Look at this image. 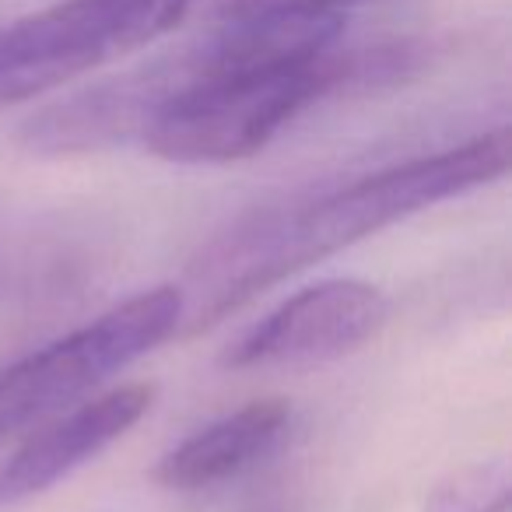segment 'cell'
I'll use <instances>...</instances> for the list:
<instances>
[{"label": "cell", "instance_id": "obj_2", "mask_svg": "<svg viewBox=\"0 0 512 512\" xmlns=\"http://www.w3.org/2000/svg\"><path fill=\"white\" fill-rule=\"evenodd\" d=\"M183 323V292L151 288L120 302L99 320L0 369V446L36 421L71 407L102 379L123 372L169 341Z\"/></svg>", "mask_w": 512, "mask_h": 512}, {"label": "cell", "instance_id": "obj_5", "mask_svg": "<svg viewBox=\"0 0 512 512\" xmlns=\"http://www.w3.org/2000/svg\"><path fill=\"white\" fill-rule=\"evenodd\" d=\"M390 302L376 285L330 278L295 292L225 351L228 369H309L358 351L383 330Z\"/></svg>", "mask_w": 512, "mask_h": 512}, {"label": "cell", "instance_id": "obj_1", "mask_svg": "<svg viewBox=\"0 0 512 512\" xmlns=\"http://www.w3.org/2000/svg\"><path fill=\"white\" fill-rule=\"evenodd\" d=\"M509 162L512 141L502 127L456 148L379 169L320 197L267 207L235 221L200 249L179 288L186 330L200 334L327 256L442 200L495 183L509 172Z\"/></svg>", "mask_w": 512, "mask_h": 512}, {"label": "cell", "instance_id": "obj_6", "mask_svg": "<svg viewBox=\"0 0 512 512\" xmlns=\"http://www.w3.org/2000/svg\"><path fill=\"white\" fill-rule=\"evenodd\" d=\"M155 390L148 383H130L71 407L25 439V446L0 467V512L50 491L57 481L85 467L109 449L151 411Z\"/></svg>", "mask_w": 512, "mask_h": 512}, {"label": "cell", "instance_id": "obj_3", "mask_svg": "<svg viewBox=\"0 0 512 512\" xmlns=\"http://www.w3.org/2000/svg\"><path fill=\"white\" fill-rule=\"evenodd\" d=\"M190 8L193 0H64L0 25V109L155 43Z\"/></svg>", "mask_w": 512, "mask_h": 512}, {"label": "cell", "instance_id": "obj_9", "mask_svg": "<svg viewBox=\"0 0 512 512\" xmlns=\"http://www.w3.org/2000/svg\"><path fill=\"white\" fill-rule=\"evenodd\" d=\"M351 0H232L228 15H341Z\"/></svg>", "mask_w": 512, "mask_h": 512}, {"label": "cell", "instance_id": "obj_8", "mask_svg": "<svg viewBox=\"0 0 512 512\" xmlns=\"http://www.w3.org/2000/svg\"><path fill=\"white\" fill-rule=\"evenodd\" d=\"M512 474L509 460H481L456 470L428 495L425 512H509Z\"/></svg>", "mask_w": 512, "mask_h": 512}, {"label": "cell", "instance_id": "obj_4", "mask_svg": "<svg viewBox=\"0 0 512 512\" xmlns=\"http://www.w3.org/2000/svg\"><path fill=\"white\" fill-rule=\"evenodd\" d=\"M218 57L221 36L211 32L197 43H186L85 92H74L71 99L53 102L25 123V148L36 155H85L144 141L155 116L200 74L211 71Z\"/></svg>", "mask_w": 512, "mask_h": 512}, {"label": "cell", "instance_id": "obj_7", "mask_svg": "<svg viewBox=\"0 0 512 512\" xmlns=\"http://www.w3.org/2000/svg\"><path fill=\"white\" fill-rule=\"evenodd\" d=\"M292 425L288 400H253L235 414L211 421L158 460L155 481L172 491H204L239 477L253 463L271 456Z\"/></svg>", "mask_w": 512, "mask_h": 512}]
</instances>
